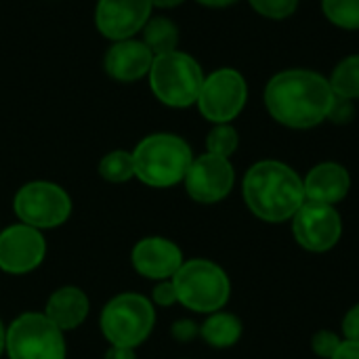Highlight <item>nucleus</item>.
I'll use <instances>...</instances> for the list:
<instances>
[{
  "instance_id": "7c9ffc66",
  "label": "nucleus",
  "mask_w": 359,
  "mask_h": 359,
  "mask_svg": "<svg viewBox=\"0 0 359 359\" xmlns=\"http://www.w3.org/2000/svg\"><path fill=\"white\" fill-rule=\"evenodd\" d=\"M105 359H137V349L130 347H107Z\"/></svg>"
},
{
  "instance_id": "1a4fd4ad",
  "label": "nucleus",
  "mask_w": 359,
  "mask_h": 359,
  "mask_svg": "<svg viewBox=\"0 0 359 359\" xmlns=\"http://www.w3.org/2000/svg\"><path fill=\"white\" fill-rule=\"evenodd\" d=\"M248 101V82L233 67L215 69L204 78L198 95L200 114L212 124H231Z\"/></svg>"
},
{
  "instance_id": "9d476101",
  "label": "nucleus",
  "mask_w": 359,
  "mask_h": 359,
  "mask_svg": "<svg viewBox=\"0 0 359 359\" xmlns=\"http://www.w3.org/2000/svg\"><path fill=\"white\" fill-rule=\"evenodd\" d=\"M44 231L23 223L0 229V271L8 276H27L46 259Z\"/></svg>"
},
{
  "instance_id": "473e14b6",
  "label": "nucleus",
  "mask_w": 359,
  "mask_h": 359,
  "mask_svg": "<svg viewBox=\"0 0 359 359\" xmlns=\"http://www.w3.org/2000/svg\"><path fill=\"white\" fill-rule=\"evenodd\" d=\"M185 0H151V6H158V8H175L179 4H183Z\"/></svg>"
},
{
  "instance_id": "4be33fe9",
  "label": "nucleus",
  "mask_w": 359,
  "mask_h": 359,
  "mask_svg": "<svg viewBox=\"0 0 359 359\" xmlns=\"http://www.w3.org/2000/svg\"><path fill=\"white\" fill-rule=\"evenodd\" d=\"M322 13L341 29H359V0H322Z\"/></svg>"
},
{
  "instance_id": "0eeeda50",
  "label": "nucleus",
  "mask_w": 359,
  "mask_h": 359,
  "mask_svg": "<svg viewBox=\"0 0 359 359\" xmlns=\"http://www.w3.org/2000/svg\"><path fill=\"white\" fill-rule=\"evenodd\" d=\"M8 359H67L65 332L42 311H25L6 326Z\"/></svg>"
},
{
  "instance_id": "cd10ccee",
  "label": "nucleus",
  "mask_w": 359,
  "mask_h": 359,
  "mask_svg": "<svg viewBox=\"0 0 359 359\" xmlns=\"http://www.w3.org/2000/svg\"><path fill=\"white\" fill-rule=\"evenodd\" d=\"M172 339L179 341V343H189L194 341L196 337H200V326L191 320H177L172 324V330H170Z\"/></svg>"
},
{
  "instance_id": "c85d7f7f",
  "label": "nucleus",
  "mask_w": 359,
  "mask_h": 359,
  "mask_svg": "<svg viewBox=\"0 0 359 359\" xmlns=\"http://www.w3.org/2000/svg\"><path fill=\"white\" fill-rule=\"evenodd\" d=\"M343 334L347 341H358L359 343V303L347 311V316L343 320Z\"/></svg>"
},
{
  "instance_id": "9b49d317",
  "label": "nucleus",
  "mask_w": 359,
  "mask_h": 359,
  "mask_svg": "<svg viewBox=\"0 0 359 359\" xmlns=\"http://www.w3.org/2000/svg\"><path fill=\"white\" fill-rule=\"evenodd\" d=\"M292 221V236L309 252L332 250L343 236V219L334 206L307 202L297 210Z\"/></svg>"
},
{
  "instance_id": "f8f14e48",
  "label": "nucleus",
  "mask_w": 359,
  "mask_h": 359,
  "mask_svg": "<svg viewBox=\"0 0 359 359\" xmlns=\"http://www.w3.org/2000/svg\"><path fill=\"white\" fill-rule=\"evenodd\" d=\"M236 183V170L227 158L202 154L194 158L183 185L187 196L198 204H217L225 200Z\"/></svg>"
},
{
  "instance_id": "b1692460",
  "label": "nucleus",
  "mask_w": 359,
  "mask_h": 359,
  "mask_svg": "<svg viewBox=\"0 0 359 359\" xmlns=\"http://www.w3.org/2000/svg\"><path fill=\"white\" fill-rule=\"evenodd\" d=\"M250 6L265 19L284 21L292 17L299 8V0H248Z\"/></svg>"
},
{
  "instance_id": "ddd939ff",
  "label": "nucleus",
  "mask_w": 359,
  "mask_h": 359,
  "mask_svg": "<svg viewBox=\"0 0 359 359\" xmlns=\"http://www.w3.org/2000/svg\"><path fill=\"white\" fill-rule=\"evenodd\" d=\"M183 263L185 257L183 250L177 246V242L162 236L141 238L130 250L133 269L149 282L172 280Z\"/></svg>"
},
{
  "instance_id": "7ed1b4c3",
  "label": "nucleus",
  "mask_w": 359,
  "mask_h": 359,
  "mask_svg": "<svg viewBox=\"0 0 359 359\" xmlns=\"http://www.w3.org/2000/svg\"><path fill=\"white\" fill-rule=\"evenodd\" d=\"M135 177L156 189H166L183 183L194 151L185 139L172 133H154L139 141L133 151Z\"/></svg>"
},
{
  "instance_id": "412c9836",
  "label": "nucleus",
  "mask_w": 359,
  "mask_h": 359,
  "mask_svg": "<svg viewBox=\"0 0 359 359\" xmlns=\"http://www.w3.org/2000/svg\"><path fill=\"white\" fill-rule=\"evenodd\" d=\"M99 177L107 183H126L135 177L133 151L114 149L105 154L99 162Z\"/></svg>"
},
{
  "instance_id": "6e6552de",
  "label": "nucleus",
  "mask_w": 359,
  "mask_h": 359,
  "mask_svg": "<svg viewBox=\"0 0 359 359\" xmlns=\"http://www.w3.org/2000/svg\"><path fill=\"white\" fill-rule=\"evenodd\" d=\"M74 204L69 194L50 181H29L13 198V212L19 223L40 231L57 229L72 217Z\"/></svg>"
},
{
  "instance_id": "c756f323",
  "label": "nucleus",
  "mask_w": 359,
  "mask_h": 359,
  "mask_svg": "<svg viewBox=\"0 0 359 359\" xmlns=\"http://www.w3.org/2000/svg\"><path fill=\"white\" fill-rule=\"evenodd\" d=\"M332 359H359V343L358 341H347L345 339Z\"/></svg>"
},
{
  "instance_id": "2f4dec72",
  "label": "nucleus",
  "mask_w": 359,
  "mask_h": 359,
  "mask_svg": "<svg viewBox=\"0 0 359 359\" xmlns=\"http://www.w3.org/2000/svg\"><path fill=\"white\" fill-rule=\"evenodd\" d=\"M198 2L204 4V6H210V8H225V6L236 4L238 0H198Z\"/></svg>"
},
{
  "instance_id": "39448f33",
  "label": "nucleus",
  "mask_w": 359,
  "mask_h": 359,
  "mask_svg": "<svg viewBox=\"0 0 359 359\" xmlns=\"http://www.w3.org/2000/svg\"><path fill=\"white\" fill-rule=\"evenodd\" d=\"M179 305L194 313L221 311L231 297V282L223 267L208 259H189L172 278Z\"/></svg>"
},
{
  "instance_id": "423d86ee",
  "label": "nucleus",
  "mask_w": 359,
  "mask_h": 359,
  "mask_svg": "<svg viewBox=\"0 0 359 359\" xmlns=\"http://www.w3.org/2000/svg\"><path fill=\"white\" fill-rule=\"evenodd\" d=\"M149 86L156 99L168 107H189L198 101L204 84V72L200 63L181 50L154 57L149 69Z\"/></svg>"
},
{
  "instance_id": "2eb2a0df",
  "label": "nucleus",
  "mask_w": 359,
  "mask_h": 359,
  "mask_svg": "<svg viewBox=\"0 0 359 359\" xmlns=\"http://www.w3.org/2000/svg\"><path fill=\"white\" fill-rule=\"evenodd\" d=\"M305 200L337 206L351 189V175L339 162H320L303 179Z\"/></svg>"
},
{
  "instance_id": "4468645a",
  "label": "nucleus",
  "mask_w": 359,
  "mask_h": 359,
  "mask_svg": "<svg viewBox=\"0 0 359 359\" xmlns=\"http://www.w3.org/2000/svg\"><path fill=\"white\" fill-rule=\"evenodd\" d=\"M151 17V0H99L95 25L101 36L120 42L133 38Z\"/></svg>"
},
{
  "instance_id": "f03ea898",
  "label": "nucleus",
  "mask_w": 359,
  "mask_h": 359,
  "mask_svg": "<svg viewBox=\"0 0 359 359\" xmlns=\"http://www.w3.org/2000/svg\"><path fill=\"white\" fill-rule=\"evenodd\" d=\"M242 196L248 210L265 223L290 221L305 204L303 179L294 168L278 160L252 164L242 181Z\"/></svg>"
},
{
  "instance_id": "a878e982",
  "label": "nucleus",
  "mask_w": 359,
  "mask_h": 359,
  "mask_svg": "<svg viewBox=\"0 0 359 359\" xmlns=\"http://www.w3.org/2000/svg\"><path fill=\"white\" fill-rule=\"evenodd\" d=\"M149 301L154 303V307H172V305H179V297H177V288H175L172 280L156 282Z\"/></svg>"
},
{
  "instance_id": "f257e3e1",
  "label": "nucleus",
  "mask_w": 359,
  "mask_h": 359,
  "mask_svg": "<svg viewBox=\"0 0 359 359\" xmlns=\"http://www.w3.org/2000/svg\"><path fill=\"white\" fill-rule=\"evenodd\" d=\"M334 99L328 78L311 69L278 72L265 86L269 116L278 124L294 130L316 128L326 122Z\"/></svg>"
},
{
  "instance_id": "72a5a7b5",
  "label": "nucleus",
  "mask_w": 359,
  "mask_h": 359,
  "mask_svg": "<svg viewBox=\"0 0 359 359\" xmlns=\"http://www.w3.org/2000/svg\"><path fill=\"white\" fill-rule=\"evenodd\" d=\"M4 349H6V326L0 320V358L4 355Z\"/></svg>"
},
{
  "instance_id": "6ab92c4d",
  "label": "nucleus",
  "mask_w": 359,
  "mask_h": 359,
  "mask_svg": "<svg viewBox=\"0 0 359 359\" xmlns=\"http://www.w3.org/2000/svg\"><path fill=\"white\" fill-rule=\"evenodd\" d=\"M141 32H143V42L154 53V57L177 50L179 27L175 25V21L166 17H149V21Z\"/></svg>"
},
{
  "instance_id": "20e7f679",
  "label": "nucleus",
  "mask_w": 359,
  "mask_h": 359,
  "mask_svg": "<svg viewBox=\"0 0 359 359\" xmlns=\"http://www.w3.org/2000/svg\"><path fill=\"white\" fill-rule=\"evenodd\" d=\"M156 328V307L149 297L122 292L111 297L99 316V330L111 347H141Z\"/></svg>"
},
{
  "instance_id": "a211bd4d",
  "label": "nucleus",
  "mask_w": 359,
  "mask_h": 359,
  "mask_svg": "<svg viewBox=\"0 0 359 359\" xmlns=\"http://www.w3.org/2000/svg\"><path fill=\"white\" fill-rule=\"evenodd\" d=\"M244 332V324L238 316L227 313V311H215L210 313L204 324L200 326V337L202 341L212 347V349H229L233 347Z\"/></svg>"
},
{
  "instance_id": "f3484780",
  "label": "nucleus",
  "mask_w": 359,
  "mask_h": 359,
  "mask_svg": "<svg viewBox=\"0 0 359 359\" xmlns=\"http://www.w3.org/2000/svg\"><path fill=\"white\" fill-rule=\"evenodd\" d=\"M42 313L63 332H72L86 322L90 313V299L78 286H59L46 299Z\"/></svg>"
},
{
  "instance_id": "5701e85b",
  "label": "nucleus",
  "mask_w": 359,
  "mask_h": 359,
  "mask_svg": "<svg viewBox=\"0 0 359 359\" xmlns=\"http://www.w3.org/2000/svg\"><path fill=\"white\" fill-rule=\"evenodd\" d=\"M238 145H240V135L231 124H215V128L206 137V151L227 160L238 151Z\"/></svg>"
},
{
  "instance_id": "aec40b11",
  "label": "nucleus",
  "mask_w": 359,
  "mask_h": 359,
  "mask_svg": "<svg viewBox=\"0 0 359 359\" xmlns=\"http://www.w3.org/2000/svg\"><path fill=\"white\" fill-rule=\"evenodd\" d=\"M334 97L339 99H359V55H349L334 67L332 76L328 78Z\"/></svg>"
},
{
  "instance_id": "dca6fc26",
  "label": "nucleus",
  "mask_w": 359,
  "mask_h": 359,
  "mask_svg": "<svg viewBox=\"0 0 359 359\" xmlns=\"http://www.w3.org/2000/svg\"><path fill=\"white\" fill-rule=\"evenodd\" d=\"M154 53L141 40H120L105 55V69L118 82H135L149 74Z\"/></svg>"
},
{
  "instance_id": "bb28decb",
  "label": "nucleus",
  "mask_w": 359,
  "mask_h": 359,
  "mask_svg": "<svg viewBox=\"0 0 359 359\" xmlns=\"http://www.w3.org/2000/svg\"><path fill=\"white\" fill-rule=\"evenodd\" d=\"M353 116H355L353 101H349V99H339V97H337V99H334V105H332V109H330L328 120L334 122V124H347V122L353 120Z\"/></svg>"
},
{
  "instance_id": "393cba45",
  "label": "nucleus",
  "mask_w": 359,
  "mask_h": 359,
  "mask_svg": "<svg viewBox=\"0 0 359 359\" xmlns=\"http://www.w3.org/2000/svg\"><path fill=\"white\" fill-rule=\"evenodd\" d=\"M345 339H341L337 332L332 330H318L311 339V349L318 358L332 359L334 353L339 351V347L343 345Z\"/></svg>"
}]
</instances>
